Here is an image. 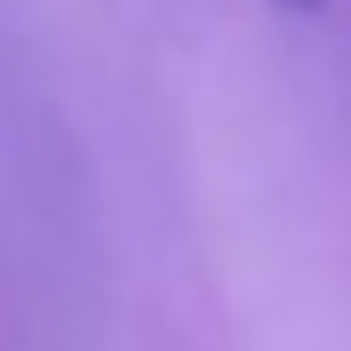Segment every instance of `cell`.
Returning a JSON list of instances; mask_svg holds the SVG:
<instances>
[{
	"instance_id": "6da1fadb",
	"label": "cell",
	"mask_w": 351,
	"mask_h": 351,
	"mask_svg": "<svg viewBox=\"0 0 351 351\" xmlns=\"http://www.w3.org/2000/svg\"><path fill=\"white\" fill-rule=\"evenodd\" d=\"M281 8H297V16H313V8H328V0H281Z\"/></svg>"
}]
</instances>
